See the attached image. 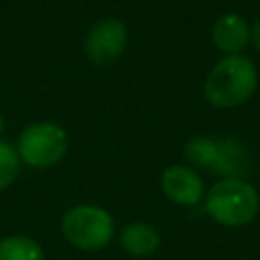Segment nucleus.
Listing matches in <instances>:
<instances>
[{
    "label": "nucleus",
    "mask_w": 260,
    "mask_h": 260,
    "mask_svg": "<svg viewBox=\"0 0 260 260\" xmlns=\"http://www.w3.org/2000/svg\"><path fill=\"white\" fill-rule=\"evenodd\" d=\"M258 89V69L246 55H225L207 73L203 81L205 100L219 110L246 104Z\"/></svg>",
    "instance_id": "1"
},
{
    "label": "nucleus",
    "mask_w": 260,
    "mask_h": 260,
    "mask_svg": "<svg viewBox=\"0 0 260 260\" xmlns=\"http://www.w3.org/2000/svg\"><path fill=\"white\" fill-rule=\"evenodd\" d=\"M205 213L223 228L248 225L260 211L256 187L242 177H223L205 191Z\"/></svg>",
    "instance_id": "2"
},
{
    "label": "nucleus",
    "mask_w": 260,
    "mask_h": 260,
    "mask_svg": "<svg viewBox=\"0 0 260 260\" xmlns=\"http://www.w3.org/2000/svg\"><path fill=\"white\" fill-rule=\"evenodd\" d=\"M65 240L79 250H102L114 238V217L100 205H75L61 219Z\"/></svg>",
    "instance_id": "3"
},
{
    "label": "nucleus",
    "mask_w": 260,
    "mask_h": 260,
    "mask_svg": "<svg viewBox=\"0 0 260 260\" xmlns=\"http://www.w3.org/2000/svg\"><path fill=\"white\" fill-rule=\"evenodd\" d=\"M69 138L67 132L55 122H35L28 124L16 142V152L20 160L32 169L55 167L67 152Z\"/></svg>",
    "instance_id": "4"
},
{
    "label": "nucleus",
    "mask_w": 260,
    "mask_h": 260,
    "mask_svg": "<svg viewBox=\"0 0 260 260\" xmlns=\"http://www.w3.org/2000/svg\"><path fill=\"white\" fill-rule=\"evenodd\" d=\"M128 45V28L120 18H102L89 26L83 39L85 57L93 65H110L122 57Z\"/></svg>",
    "instance_id": "5"
},
{
    "label": "nucleus",
    "mask_w": 260,
    "mask_h": 260,
    "mask_svg": "<svg viewBox=\"0 0 260 260\" xmlns=\"http://www.w3.org/2000/svg\"><path fill=\"white\" fill-rule=\"evenodd\" d=\"M160 189L177 205L193 207L205 197V183L193 167L171 165L160 175Z\"/></svg>",
    "instance_id": "6"
},
{
    "label": "nucleus",
    "mask_w": 260,
    "mask_h": 260,
    "mask_svg": "<svg viewBox=\"0 0 260 260\" xmlns=\"http://www.w3.org/2000/svg\"><path fill=\"white\" fill-rule=\"evenodd\" d=\"M250 24L244 16L228 12L221 14L211 28V41L223 55H240L250 43Z\"/></svg>",
    "instance_id": "7"
},
{
    "label": "nucleus",
    "mask_w": 260,
    "mask_h": 260,
    "mask_svg": "<svg viewBox=\"0 0 260 260\" xmlns=\"http://www.w3.org/2000/svg\"><path fill=\"white\" fill-rule=\"evenodd\" d=\"M120 246L138 258L150 256L158 250L160 246V234L156 232L154 225L146 221H132L122 228L120 232Z\"/></svg>",
    "instance_id": "8"
},
{
    "label": "nucleus",
    "mask_w": 260,
    "mask_h": 260,
    "mask_svg": "<svg viewBox=\"0 0 260 260\" xmlns=\"http://www.w3.org/2000/svg\"><path fill=\"white\" fill-rule=\"evenodd\" d=\"M252 167L250 152L246 146L236 138H219V154L213 173L223 177H242L246 179V173Z\"/></svg>",
    "instance_id": "9"
},
{
    "label": "nucleus",
    "mask_w": 260,
    "mask_h": 260,
    "mask_svg": "<svg viewBox=\"0 0 260 260\" xmlns=\"http://www.w3.org/2000/svg\"><path fill=\"white\" fill-rule=\"evenodd\" d=\"M217 154H219V138L199 134V136H191L185 142V158L195 169H203V171L213 173L215 162H217Z\"/></svg>",
    "instance_id": "10"
},
{
    "label": "nucleus",
    "mask_w": 260,
    "mask_h": 260,
    "mask_svg": "<svg viewBox=\"0 0 260 260\" xmlns=\"http://www.w3.org/2000/svg\"><path fill=\"white\" fill-rule=\"evenodd\" d=\"M0 260H45V252L28 236H6L0 240Z\"/></svg>",
    "instance_id": "11"
},
{
    "label": "nucleus",
    "mask_w": 260,
    "mask_h": 260,
    "mask_svg": "<svg viewBox=\"0 0 260 260\" xmlns=\"http://www.w3.org/2000/svg\"><path fill=\"white\" fill-rule=\"evenodd\" d=\"M18 171H20V156L16 148L10 142L0 140V191L14 183Z\"/></svg>",
    "instance_id": "12"
},
{
    "label": "nucleus",
    "mask_w": 260,
    "mask_h": 260,
    "mask_svg": "<svg viewBox=\"0 0 260 260\" xmlns=\"http://www.w3.org/2000/svg\"><path fill=\"white\" fill-rule=\"evenodd\" d=\"M250 43L260 51V18L254 22V26H252V32H250Z\"/></svg>",
    "instance_id": "13"
},
{
    "label": "nucleus",
    "mask_w": 260,
    "mask_h": 260,
    "mask_svg": "<svg viewBox=\"0 0 260 260\" xmlns=\"http://www.w3.org/2000/svg\"><path fill=\"white\" fill-rule=\"evenodd\" d=\"M2 130H4V118H2V114H0V134H2Z\"/></svg>",
    "instance_id": "14"
}]
</instances>
